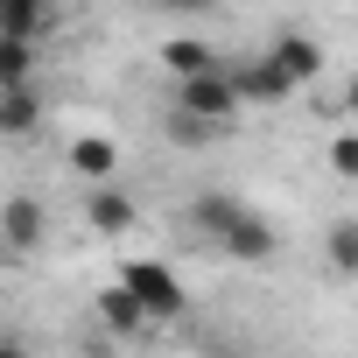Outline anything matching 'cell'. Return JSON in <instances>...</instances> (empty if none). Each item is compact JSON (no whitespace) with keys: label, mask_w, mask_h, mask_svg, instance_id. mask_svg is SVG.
Masks as SVG:
<instances>
[{"label":"cell","mask_w":358,"mask_h":358,"mask_svg":"<svg viewBox=\"0 0 358 358\" xmlns=\"http://www.w3.org/2000/svg\"><path fill=\"white\" fill-rule=\"evenodd\" d=\"M120 288L141 302L148 330H155V323H176V316L190 309V295H183V281H176V267H162V260H127V267H120Z\"/></svg>","instance_id":"obj_1"},{"label":"cell","mask_w":358,"mask_h":358,"mask_svg":"<svg viewBox=\"0 0 358 358\" xmlns=\"http://www.w3.org/2000/svg\"><path fill=\"white\" fill-rule=\"evenodd\" d=\"M176 113L197 120V127H211V134H225V127L246 113L239 92H232V64H225V71H204V78H190V85H176Z\"/></svg>","instance_id":"obj_2"},{"label":"cell","mask_w":358,"mask_h":358,"mask_svg":"<svg viewBox=\"0 0 358 358\" xmlns=\"http://www.w3.org/2000/svg\"><path fill=\"white\" fill-rule=\"evenodd\" d=\"M43 239H50V211L36 197H8V204H0V253H8V260L43 253Z\"/></svg>","instance_id":"obj_3"},{"label":"cell","mask_w":358,"mask_h":358,"mask_svg":"<svg viewBox=\"0 0 358 358\" xmlns=\"http://www.w3.org/2000/svg\"><path fill=\"white\" fill-rule=\"evenodd\" d=\"M274 246H281V239H274V225H267L253 204L218 232V253H232V260H274Z\"/></svg>","instance_id":"obj_4"},{"label":"cell","mask_w":358,"mask_h":358,"mask_svg":"<svg viewBox=\"0 0 358 358\" xmlns=\"http://www.w3.org/2000/svg\"><path fill=\"white\" fill-rule=\"evenodd\" d=\"M267 57H274V71H281L288 85H309V78L323 71V43H316V36H302V29L274 36V43H267Z\"/></svg>","instance_id":"obj_5"},{"label":"cell","mask_w":358,"mask_h":358,"mask_svg":"<svg viewBox=\"0 0 358 358\" xmlns=\"http://www.w3.org/2000/svg\"><path fill=\"white\" fill-rule=\"evenodd\" d=\"M232 92H239V106H281L295 85L274 71V57H253V64H232Z\"/></svg>","instance_id":"obj_6"},{"label":"cell","mask_w":358,"mask_h":358,"mask_svg":"<svg viewBox=\"0 0 358 358\" xmlns=\"http://www.w3.org/2000/svg\"><path fill=\"white\" fill-rule=\"evenodd\" d=\"M50 29H57V8H43V0H0V36L8 43H36L43 50Z\"/></svg>","instance_id":"obj_7"},{"label":"cell","mask_w":358,"mask_h":358,"mask_svg":"<svg viewBox=\"0 0 358 358\" xmlns=\"http://www.w3.org/2000/svg\"><path fill=\"white\" fill-rule=\"evenodd\" d=\"M162 64L176 71V85H190V78H204V71H225V57H218L204 36H176V43H162Z\"/></svg>","instance_id":"obj_8"},{"label":"cell","mask_w":358,"mask_h":358,"mask_svg":"<svg viewBox=\"0 0 358 358\" xmlns=\"http://www.w3.org/2000/svg\"><path fill=\"white\" fill-rule=\"evenodd\" d=\"M71 169L85 176L92 190H106V183H113V169H120V148H113L106 134H78V141H71Z\"/></svg>","instance_id":"obj_9"},{"label":"cell","mask_w":358,"mask_h":358,"mask_svg":"<svg viewBox=\"0 0 358 358\" xmlns=\"http://www.w3.org/2000/svg\"><path fill=\"white\" fill-rule=\"evenodd\" d=\"M43 127V85H22V92H0V134L22 141Z\"/></svg>","instance_id":"obj_10"},{"label":"cell","mask_w":358,"mask_h":358,"mask_svg":"<svg viewBox=\"0 0 358 358\" xmlns=\"http://www.w3.org/2000/svg\"><path fill=\"white\" fill-rule=\"evenodd\" d=\"M99 323H106L113 337H141V330H148L141 302H134V295H127L120 281H106V288H99Z\"/></svg>","instance_id":"obj_11"},{"label":"cell","mask_w":358,"mask_h":358,"mask_svg":"<svg viewBox=\"0 0 358 358\" xmlns=\"http://www.w3.org/2000/svg\"><path fill=\"white\" fill-rule=\"evenodd\" d=\"M85 225H92V232H127V225H134V197L113 190V183L92 190V197H85Z\"/></svg>","instance_id":"obj_12"},{"label":"cell","mask_w":358,"mask_h":358,"mask_svg":"<svg viewBox=\"0 0 358 358\" xmlns=\"http://www.w3.org/2000/svg\"><path fill=\"white\" fill-rule=\"evenodd\" d=\"M323 267H330V274H344V281H358V218L323 225Z\"/></svg>","instance_id":"obj_13"},{"label":"cell","mask_w":358,"mask_h":358,"mask_svg":"<svg viewBox=\"0 0 358 358\" xmlns=\"http://www.w3.org/2000/svg\"><path fill=\"white\" fill-rule=\"evenodd\" d=\"M36 71H43V50L36 43H8V36H0V92L36 85Z\"/></svg>","instance_id":"obj_14"},{"label":"cell","mask_w":358,"mask_h":358,"mask_svg":"<svg viewBox=\"0 0 358 358\" xmlns=\"http://www.w3.org/2000/svg\"><path fill=\"white\" fill-rule=\"evenodd\" d=\"M330 169L337 176H358V134H337L330 141Z\"/></svg>","instance_id":"obj_15"},{"label":"cell","mask_w":358,"mask_h":358,"mask_svg":"<svg viewBox=\"0 0 358 358\" xmlns=\"http://www.w3.org/2000/svg\"><path fill=\"white\" fill-rule=\"evenodd\" d=\"M169 134L183 141V148H197V141H211V127H197V120H183V113H169Z\"/></svg>","instance_id":"obj_16"},{"label":"cell","mask_w":358,"mask_h":358,"mask_svg":"<svg viewBox=\"0 0 358 358\" xmlns=\"http://www.w3.org/2000/svg\"><path fill=\"white\" fill-rule=\"evenodd\" d=\"M0 358H36V351H29V344H22L15 330H0Z\"/></svg>","instance_id":"obj_17"},{"label":"cell","mask_w":358,"mask_h":358,"mask_svg":"<svg viewBox=\"0 0 358 358\" xmlns=\"http://www.w3.org/2000/svg\"><path fill=\"white\" fill-rule=\"evenodd\" d=\"M344 113H351V120H358V78H351V85H344Z\"/></svg>","instance_id":"obj_18"}]
</instances>
